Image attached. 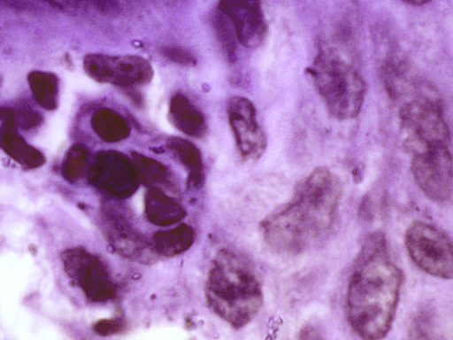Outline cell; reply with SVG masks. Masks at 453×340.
<instances>
[{
	"label": "cell",
	"mask_w": 453,
	"mask_h": 340,
	"mask_svg": "<svg viewBox=\"0 0 453 340\" xmlns=\"http://www.w3.org/2000/svg\"><path fill=\"white\" fill-rule=\"evenodd\" d=\"M403 273L392 260L383 233L363 241L348 281L345 308L348 322L362 340H381L395 315Z\"/></svg>",
	"instance_id": "obj_1"
},
{
	"label": "cell",
	"mask_w": 453,
	"mask_h": 340,
	"mask_svg": "<svg viewBox=\"0 0 453 340\" xmlns=\"http://www.w3.org/2000/svg\"><path fill=\"white\" fill-rule=\"evenodd\" d=\"M340 197L337 176L325 166L315 168L288 202L261 220L265 242L275 251L288 255L315 248L333 228Z\"/></svg>",
	"instance_id": "obj_2"
},
{
	"label": "cell",
	"mask_w": 453,
	"mask_h": 340,
	"mask_svg": "<svg viewBox=\"0 0 453 340\" xmlns=\"http://www.w3.org/2000/svg\"><path fill=\"white\" fill-rule=\"evenodd\" d=\"M204 294L209 308L235 329L249 324L264 304L263 288L254 267L228 248L220 249L212 259Z\"/></svg>",
	"instance_id": "obj_3"
},
{
	"label": "cell",
	"mask_w": 453,
	"mask_h": 340,
	"mask_svg": "<svg viewBox=\"0 0 453 340\" xmlns=\"http://www.w3.org/2000/svg\"><path fill=\"white\" fill-rule=\"evenodd\" d=\"M307 72L330 115L340 120L358 115L365 100V81L337 52L321 50Z\"/></svg>",
	"instance_id": "obj_4"
},
{
	"label": "cell",
	"mask_w": 453,
	"mask_h": 340,
	"mask_svg": "<svg viewBox=\"0 0 453 340\" xmlns=\"http://www.w3.org/2000/svg\"><path fill=\"white\" fill-rule=\"evenodd\" d=\"M404 244L410 259L423 272L453 279V240L440 228L415 221L405 232Z\"/></svg>",
	"instance_id": "obj_5"
},
{
	"label": "cell",
	"mask_w": 453,
	"mask_h": 340,
	"mask_svg": "<svg viewBox=\"0 0 453 340\" xmlns=\"http://www.w3.org/2000/svg\"><path fill=\"white\" fill-rule=\"evenodd\" d=\"M414 180L432 201L445 202L453 193V158L448 145H433L418 150L411 166Z\"/></svg>",
	"instance_id": "obj_6"
},
{
	"label": "cell",
	"mask_w": 453,
	"mask_h": 340,
	"mask_svg": "<svg viewBox=\"0 0 453 340\" xmlns=\"http://www.w3.org/2000/svg\"><path fill=\"white\" fill-rule=\"evenodd\" d=\"M83 69L97 82L123 88L147 84L153 77L150 63L136 55L87 54L83 58Z\"/></svg>",
	"instance_id": "obj_7"
},
{
	"label": "cell",
	"mask_w": 453,
	"mask_h": 340,
	"mask_svg": "<svg viewBox=\"0 0 453 340\" xmlns=\"http://www.w3.org/2000/svg\"><path fill=\"white\" fill-rule=\"evenodd\" d=\"M88 180L97 189L118 198L134 193L140 182L133 161L115 151H102L96 155Z\"/></svg>",
	"instance_id": "obj_8"
},
{
	"label": "cell",
	"mask_w": 453,
	"mask_h": 340,
	"mask_svg": "<svg viewBox=\"0 0 453 340\" xmlns=\"http://www.w3.org/2000/svg\"><path fill=\"white\" fill-rule=\"evenodd\" d=\"M226 111L241 157L257 160L266 149V136L258 123L255 105L245 97L233 96L226 102Z\"/></svg>",
	"instance_id": "obj_9"
},
{
	"label": "cell",
	"mask_w": 453,
	"mask_h": 340,
	"mask_svg": "<svg viewBox=\"0 0 453 340\" xmlns=\"http://www.w3.org/2000/svg\"><path fill=\"white\" fill-rule=\"evenodd\" d=\"M400 116L403 127L421 148L448 145L449 130L438 103L415 99L403 107Z\"/></svg>",
	"instance_id": "obj_10"
},
{
	"label": "cell",
	"mask_w": 453,
	"mask_h": 340,
	"mask_svg": "<svg viewBox=\"0 0 453 340\" xmlns=\"http://www.w3.org/2000/svg\"><path fill=\"white\" fill-rule=\"evenodd\" d=\"M65 271L92 301H104L113 296L114 288L100 260L81 248L62 255Z\"/></svg>",
	"instance_id": "obj_11"
},
{
	"label": "cell",
	"mask_w": 453,
	"mask_h": 340,
	"mask_svg": "<svg viewBox=\"0 0 453 340\" xmlns=\"http://www.w3.org/2000/svg\"><path fill=\"white\" fill-rule=\"evenodd\" d=\"M219 9L230 19L238 42L248 49L263 43L267 22L260 2L257 0H222Z\"/></svg>",
	"instance_id": "obj_12"
},
{
	"label": "cell",
	"mask_w": 453,
	"mask_h": 340,
	"mask_svg": "<svg viewBox=\"0 0 453 340\" xmlns=\"http://www.w3.org/2000/svg\"><path fill=\"white\" fill-rule=\"evenodd\" d=\"M1 115V148L10 158L27 169L38 168L45 164L44 154L28 144L17 132L13 112L2 107Z\"/></svg>",
	"instance_id": "obj_13"
},
{
	"label": "cell",
	"mask_w": 453,
	"mask_h": 340,
	"mask_svg": "<svg viewBox=\"0 0 453 340\" xmlns=\"http://www.w3.org/2000/svg\"><path fill=\"white\" fill-rule=\"evenodd\" d=\"M169 120L184 135L201 138L207 131L203 113L182 94H176L170 101Z\"/></svg>",
	"instance_id": "obj_14"
},
{
	"label": "cell",
	"mask_w": 453,
	"mask_h": 340,
	"mask_svg": "<svg viewBox=\"0 0 453 340\" xmlns=\"http://www.w3.org/2000/svg\"><path fill=\"white\" fill-rule=\"evenodd\" d=\"M108 236L112 246L127 258L146 261L153 255L142 236L116 218L109 224Z\"/></svg>",
	"instance_id": "obj_15"
},
{
	"label": "cell",
	"mask_w": 453,
	"mask_h": 340,
	"mask_svg": "<svg viewBox=\"0 0 453 340\" xmlns=\"http://www.w3.org/2000/svg\"><path fill=\"white\" fill-rule=\"evenodd\" d=\"M144 202L147 218L153 224L173 225L186 216L184 207L162 189H149Z\"/></svg>",
	"instance_id": "obj_16"
},
{
	"label": "cell",
	"mask_w": 453,
	"mask_h": 340,
	"mask_svg": "<svg viewBox=\"0 0 453 340\" xmlns=\"http://www.w3.org/2000/svg\"><path fill=\"white\" fill-rule=\"evenodd\" d=\"M91 127L96 135L106 143H118L130 135L126 119L110 108H100L91 117Z\"/></svg>",
	"instance_id": "obj_17"
},
{
	"label": "cell",
	"mask_w": 453,
	"mask_h": 340,
	"mask_svg": "<svg viewBox=\"0 0 453 340\" xmlns=\"http://www.w3.org/2000/svg\"><path fill=\"white\" fill-rule=\"evenodd\" d=\"M167 149L188 170V184L197 188L203 180V158L199 149L191 142L177 136L166 140Z\"/></svg>",
	"instance_id": "obj_18"
},
{
	"label": "cell",
	"mask_w": 453,
	"mask_h": 340,
	"mask_svg": "<svg viewBox=\"0 0 453 340\" xmlns=\"http://www.w3.org/2000/svg\"><path fill=\"white\" fill-rule=\"evenodd\" d=\"M194 241V229L187 224L157 232L153 236V245L156 252L166 257L185 252L192 246Z\"/></svg>",
	"instance_id": "obj_19"
},
{
	"label": "cell",
	"mask_w": 453,
	"mask_h": 340,
	"mask_svg": "<svg viewBox=\"0 0 453 340\" xmlns=\"http://www.w3.org/2000/svg\"><path fill=\"white\" fill-rule=\"evenodd\" d=\"M27 82L37 104L47 111L57 109L58 105V78L51 72L32 71L27 75Z\"/></svg>",
	"instance_id": "obj_20"
},
{
	"label": "cell",
	"mask_w": 453,
	"mask_h": 340,
	"mask_svg": "<svg viewBox=\"0 0 453 340\" xmlns=\"http://www.w3.org/2000/svg\"><path fill=\"white\" fill-rule=\"evenodd\" d=\"M139 180L150 189H173V180L168 169L160 162L136 151H131Z\"/></svg>",
	"instance_id": "obj_21"
},
{
	"label": "cell",
	"mask_w": 453,
	"mask_h": 340,
	"mask_svg": "<svg viewBox=\"0 0 453 340\" xmlns=\"http://www.w3.org/2000/svg\"><path fill=\"white\" fill-rule=\"evenodd\" d=\"M91 166L89 151L82 144H74L66 151L62 164V174L71 183L77 184L88 179Z\"/></svg>",
	"instance_id": "obj_22"
},
{
	"label": "cell",
	"mask_w": 453,
	"mask_h": 340,
	"mask_svg": "<svg viewBox=\"0 0 453 340\" xmlns=\"http://www.w3.org/2000/svg\"><path fill=\"white\" fill-rule=\"evenodd\" d=\"M212 27L225 58L234 63L236 60V34L230 19L219 9L213 15Z\"/></svg>",
	"instance_id": "obj_23"
},
{
	"label": "cell",
	"mask_w": 453,
	"mask_h": 340,
	"mask_svg": "<svg viewBox=\"0 0 453 340\" xmlns=\"http://www.w3.org/2000/svg\"><path fill=\"white\" fill-rule=\"evenodd\" d=\"M13 112L17 128L29 130L38 127L42 122V116L29 105H19Z\"/></svg>",
	"instance_id": "obj_24"
},
{
	"label": "cell",
	"mask_w": 453,
	"mask_h": 340,
	"mask_svg": "<svg viewBox=\"0 0 453 340\" xmlns=\"http://www.w3.org/2000/svg\"><path fill=\"white\" fill-rule=\"evenodd\" d=\"M162 53L166 58L180 66H190L196 63L195 57L189 51L180 47H163Z\"/></svg>",
	"instance_id": "obj_25"
},
{
	"label": "cell",
	"mask_w": 453,
	"mask_h": 340,
	"mask_svg": "<svg viewBox=\"0 0 453 340\" xmlns=\"http://www.w3.org/2000/svg\"><path fill=\"white\" fill-rule=\"evenodd\" d=\"M126 328L125 322L120 319H103L96 321L94 326V331L103 336L119 334Z\"/></svg>",
	"instance_id": "obj_26"
},
{
	"label": "cell",
	"mask_w": 453,
	"mask_h": 340,
	"mask_svg": "<svg viewBox=\"0 0 453 340\" xmlns=\"http://www.w3.org/2000/svg\"><path fill=\"white\" fill-rule=\"evenodd\" d=\"M296 340H325L323 329L315 321L307 322L300 328Z\"/></svg>",
	"instance_id": "obj_27"
},
{
	"label": "cell",
	"mask_w": 453,
	"mask_h": 340,
	"mask_svg": "<svg viewBox=\"0 0 453 340\" xmlns=\"http://www.w3.org/2000/svg\"><path fill=\"white\" fill-rule=\"evenodd\" d=\"M404 2H406L410 4L420 5V4H426L427 1H426V0H404Z\"/></svg>",
	"instance_id": "obj_28"
}]
</instances>
